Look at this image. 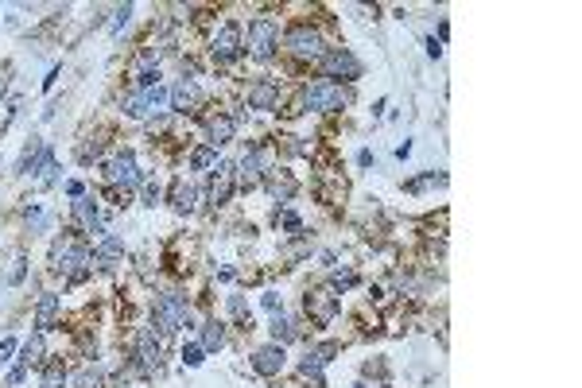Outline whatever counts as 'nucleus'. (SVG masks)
Here are the masks:
<instances>
[{
	"instance_id": "nucleus-31",
	"label": "nucleus",
	"mask_w": 582,
	"mask_h": 388,
	"mask_svg": "<svg viewBox=\"0 0 582 388\" xmlns=\"http://www.w3.org/2000/svg\"><path fill=\"white\" fill-rule=\"evenodd\" d=\"M63 384H66V365H63V361H51V365L43 369L39 388H63Z\"/></svg>"
},
{
	"instance_id": "nucleus-29",
	"label": "nucleus",
	"mask_w": 582,
	"mask_h": 388,
	"mask_svg": "<svg viewBox=\"0 0 582 388\" xmlns=\"http://www.w3.org/2000/svg\"><path fill=\"white\" fill-rule=\"evenodd\" d=\"M210 167H218V148L198 144V148L190 152V171H210Z\"/></svg>"
},
{
	"instance_id": "nucleus-18",
	"label": "nucleus",
	"mask_w": 582,
	"mask_h": 388,
	"mask_svg": "<svg viewBox=\"0 0 582 388\" xmlns=\"http://www.w3.org/2000/svg\"><path fill=\"white\" fill-rule=\"evenodd\" d=\"M249 109H260V113L280 109V82L276 78H257V82L249 86Z\"/></svg>"
},
{
	"instance_id": "nucleus-35",
	"label": "nucleus",
	"mask_w": 582,
	"mask_h": 388,
	"mask_svg": "<svg viewBox=\"0 0 582 388\" xmlns=\"http://www.w3.org/2000/svg\"><path fill=\"white\" fill-rule=\"evenodd\" d=\"M152 86H160V66H140L136 90H152Z\"/></svg>"
},
{
	"instance_id": "nucleus-5",
	"label": "nucleus",
	"mask_w": 582,
	"mask_h": 388,
	"mask_svg": "<svg viewBox=\"0 0 582 388\" xmlns=\"http://www.w3.org/2000/svg\"><path fill=\"white\" fill-rule=\"evenodd\" d=\"M319 74L330 82V78H342V82H357L361 74H365V66H361V58L354 55L349 47H330L319 55Z\"/></svg>"
},
{
	"instance_id": "nucleus-16",
	"label": "nucleus",
	"mask_w": 582,
	"mask_h": 388,
	"mask_svg": "<svg viewBox=\"0 0 582 388\" xmlns=\"http://www.w3.org/2000/svg\"><path fill=\"white\" fill-rule=\"evenodd\" d=\"M136 365L144 369V373H152L155 365H160V357H163V342L155 338V330L152 326H140L136 330Z\"/></svg>"
},
{
	"instance_id": "nucleus-12",
	"label": "nucleus",
	"mask_w": 582,
	"mask_h": 388,
	"mask_svg": "<svg viewBox=\"0 0 582 388\" xmlns=\"http://www.w3.org/2000/svg\"><path fill=\"white\" fill-rule=\"evenodd\" d=\"M284 365H287V349L280 346V342H268V346L252 349V357H249V369L257 377H280Z\"/></svg>"
},
{
	"instance_id": "nucleus-46",
	"label": "nucleus",
	"mask_w": 582,
	"mask_h": 388,
	"mask_svg": "<svg viewBox=\"0 0 582 388\" xmlns=\"http://www.w3.org/2000/svg\"><path fill=\"white\" fill-rule=\"evenodd\" d=\"M408 155H412V144H408V140H404V144L396 148V160H408Z\"/></svg>"
},
{
	"instance_id": "nucleus-34",
	"label": "nucleus",
	"mask_w": 582,
	"mask_h": 388,
	"mask_svg": "<svg viewBox=\"0 0 582 388\" xmlns=\"http://www.w3.org/2000/svg\"><path fill=\"white\" fill-rule=\"evenodd\" d=\"M24 276H28V257H16L12 268H8V276H4V284L16 287V284H24Z\"/></svg>"
},
{
	"instance_id": "nucleus-28",
	"label": "nucleus",
	"mask_w": 582,
	"mask_h": 388,
	"mask_svg": "<svg viewBox=\"0 0 582 388\" xmlns=\"http://www.w3.org/2000/svg\"><path fill=\"white\" fill-rule=\"evenodd\" d=\"M229 319H233L241 330H252V311H249V303H245V295H229Z\"/></svg>"
},
{
	"instance_id": "nucleus-24",
	"label": "nucleus",
	"mask_w": 582,
	"mask_h": 388,
	"mask_svg": "<svg viewBox=\"0 0 582 388\" xmlns=\"http://www.w3.org/2000/svg\"><path fill=\"white\" fill-rule=\"evenodd\" d=\"M194 202H198V190H194L187 179H175L171 183V210L175 214H194V210H198Z\"/></svg>"
},
{
	"instance_id": "nucleus-25",
	"label": "nucleus",
	"mask_w": 582,
	"mask_h": 388,
	"mask_svg": "<svg viewBox=\"0 0 582 388\" xmlns=\"http://www.w3.org/2000/svg\"><path fill=\"white\" fill-rule=\"evenodd\" d=\"M198 330H202V342H198V346H202V354H218V349L225 346V322L206 319V322L198 326Z\"/></svg>"
},
{
	"instance_id": "nucleus-7",
	"label": "nucleus",
	"mask_w": 582,
	"mask_h": 388,
	"mask_svg": "<svg viewBox=\"0 0 582 388\" xmlns=\"http://www.w3.org/2000/svg\"><path fill=\"white\" fill-rule=\"evenodd\" d=\"M105 179L113 183L117 190H136L140 183H144V175H140V167H136V152L132 148H121V152H113V160L105 163Z\"/></svg>"
},
{
	"instance_id": "nucleus-22",
	"label": "nucleus",
	"mask_w": 582,
	"mask_h": 388,
	"mask_svg": "<svg viewBox=\"0 0 582 388\" xmlns=\"http://www.w3.org/2000/svg\"><path fill=\"white\" fill-rule=\"evenodd\" d=\"M206 144L210 148H225L229 144V140H233L237 136V117H233V113H218V117H210L206 121Z\"/></svg>"
},
{
	"instance_id": "nucleus-44",
	"label": "nucleus",
	"mask_w": 582,
	"mask_h": 388,
	"mask_svg": "<svg viewBox=\"0 0 582 388\" xmlns=\"http://www.w3.org/2000/svg\"><path fill=\"white\" fill-rule=\"evenodd\" d=\"M357 163H361V167H373V163H377V155L369 152V148H361V152H357Z\"/></svg>"
},
{
	"instance_id": "nucleus-15",
	"label": "nucleus",
	"mask_w": 582,
	"mask_h": 388,
	"mask_svg": "<svg viewBox=\"0 0 582 388\" xmlns=\"http://www.w3.org/2000/svg\"><path fill=\"white\" fill-rule=\"evenodd\" d=\"M338 342H326V346H315V349H307L303 357H299V377H311L315 384H322V369L334 361V354H338Z\"/></svg>"
},
{
	"instance_id": "nucleus-43",
	"label": "nucleus",
	"mask_w": 582,
	"mask_h": 388,
	"mask_svg": "<svg viewBox=\"0 0 582 388\" xmlns=\"http://www.w3.org/2000/svg\"><path fill=\"white\" fill-rule=\"evenodd\" d=\"M24 377H28V369H24V365H12V373H8V384H20Z\"/></svg>"
},
{
	"instance_id": "nucleus-33",
	"label": "nucleus",
	"mask_w": 582,
	"mask_h": 388,
	"mask_svg": "<svg viewBox=\"0 0 582 388\" xmlns=\"http://www.w3.org/2000/svg\"><path fill=\"white\" fill-rule=\"evenodd\" d=\"M357 284H361L357 272H334V276H330V291H334V295H342V291H349Z\"/></svg>"
},
{
	"instance_id": "nucleus-36",
	"label": "nucleus",
	"mask_w": 582,
	"mask_h": 388,
	"mask_svg": "<svg viewBox=\"0 0 582 388\" xmlns=\"http://www.w3.org/2000/svg\"><path fill=\"white\" fill-rule=\"evenodd\" d=\"M179 357H183V365H190V369H198L202 361H206V354H202V346H198V342H187Z\"/></svg>"
},
{
	"instance_id": "nucleus-6",
	"label": "nucleus",
	"mask_w": 582,
	"mask_h": 388,
	"mask_svg": "<svg viewBox=\"0 0 582 388\" xmlns=\"http://www.w3.org/2000/svg\"><path fill=\"white\" fill-rule=\"evenodd\" d=\"M171 109V90L160 82V86H152V90H136V93H128L125 97V113L128 117H136V121H144V117H160V113Z\"/></svg>"
},
{
	"instance_id": "nucleus-11",
	"label": "nucleus",
	"mask_w": 582,
	"mask_h": 388,
	"mask_svg": "<svg viewBox=\"0 0 582 388\" xmlns=\"http://www.w3.org/2000/svg\"><path fill=\"white\" fill-rule=\"evenodd\" d=\"M237 190V163L218 160V167H210V206H225Z\"/></svg>"
},
{
	"instance_id": "nucleus-3",
	"label": "nucleus",
	"mask_w": 582,
	"mask_h": 388,
	"mask_svg": "<svg viewBox=\"0 0 582 388\" xmlns=\"http://www.w3.org/2000/svg\"><path fill=\"white\" fill-rule=\"evenodd\" d=\"M349 101H354V93L342 90L338 82H326V78H319V82H311L303 90V105L311 113H342Z\"/></svg>"
},
{
	"instance_id": "nucleus-17",
	"label": "nucleus",
	"mask_w": 582,
	"mask_h": 388,
	"mask_svg": "<svg viewBox=\"0 0 582 388\" xmlns=\"http://www.w3.org/2000/svg\"><path fill=\"white\" fill-rule=\"evenodd\" d=\"M202 105V90L194 78H179V82L171 86V113H183V117H190V113H198Z\"/></svg>"
},
{
	"instance_id": "nucleus-20",
	"label": "nucleus",
	"mask_w": 582,
	"mask_h": 388,
	"mask_svg": "<svg viewBox=\"0 0 582 388\" xmlns=\"http://www.w3.org/2000/svg\"><path fill=\"white\" fill-rule=\"evenodd\" d=\"M58 311H63V299L55 295V291H43L39 303H35V330L47 334L58 326Z\"/></svg>"
},
{
	"instance_id": "nucleus-40",
	"label": "nucleus",
	"mask_w": 582,
	"mask_h": 388,
	"mask_svg": "<svg viewBox=\"0 0 582 388\" xmlns=\"http://www.w3.org/2000/svg\"><path fill=\"white\" fill-rule=\"evenodd\" d=\"M280 225H284L287 233H303V218H299L295 210H284V214H280Z\"/></svg>"
},
{
	"instance_id": "nucleus-27",
	"label": "nucleus",
	"mask_w": 582,
	"mask_h": 388,
	"mask_svg": "<svg viewBox=\"0 0 582 388\" xmlns=\"http://www.w3.org/2000/svg\"><path fill=\"white\" fill-rule=\"evenodd\" d=\"M43 361V334L35 330L28 342H24L20 346V361H16V365H24V369H31V365H39Z\"/></svg>"
},
{
	"instance_id": "nucleus-10",
	"label": "nucleus",
	"mask_w": 582,
	"mask_h": 388,
	"mask_svg": "<svg viewBox=\"0 0 582 388\" xmlns=\"http://www.w3.org/2000/svg\"><path fill=\"white\" fill-rule=\"evenodd\" d=\"M264 175H268V155H264L260 144H252L241 155V163H237V183H241V190H257L264 183Z\"/></svg>"
},
{
	"instance_id": "nucleus-4",
	"label": "nucleus",
	"mask_w": 582,
	"mask_h": 388,
	"mask_svg": "<svg viewBox=\"0 0 582 388\" xmlns=\"http://www.w3.org/2000/svg\"><path fill=\"white\" fill-rule=\"evenodd\" d=\"M276 47H280V24L268 20V16H257V20L249 24V43H245L249 58L272 63V58H276Z\"/></svg>"
},
{
	"instance_id": "nucleus-41",
	"label": "nucleus",
	"mask_w": 582,
	"mask_h": 388,
	"mask_svg": "<svg viewBox=\"0 0 582 388\" xmlns=\"http://www.w3.org/2000/svg\"><path fill=\"white\" fill-rule=\"evenodd\" d=\"M12 354H16V338H4L0 342V361H12Z\"/></svg>"
},
{
	"instance_id": "nucleus-39",
	"label": "nucleus",
	"mask_w": 582,
	"mask_h": 388,
	"mask_svg": "<svg viewBox=\"0 0 582 388\" xmlns=\"http://www.w3.org/2000/svg\"><path fill=\"white\" fill-rule=\"evenodd\" d=\"M140 194H144V206H155V202H160V183L144 179V183H140Z\"/></svg>"
},
{
	"instance_id": "nucleus-9",
	"label": "nucleus",
	"mask_w": 582,
	"mask_h": 388,
	"mask_svg": "<svg viewBox=\"0 0 582 388\" xmlns=\"http://www.w3.org/2000/svg\"><path fill=\"white\" fill-rule=\"evenodd\" d=\"M284 47L299 58H315V63H319L322 35H319V28H311V24H295V28H287V35H284Z\"/></svg>"
},
{
	"instance_id": "nucleus-13",
	"label": "nucleus",
	"mask_w": 582,
	"mask_h": 388,
	"mask_svg": "<svg viewBox=\"0 0 582 388\" xmlns=\"http://www.w3.org/2000/svg\"><path fill=\"white\" fill-rule=\"evenodd\" d=\"M51 163H55V148H51L47 140H31V144L24 148L20 163H16V175H43Z\"/></svg>"
},
{
	"instance_id": "nucleus-14",
	"label": "nucleus",
	"mask_w": 582,
	"mask_h": 388,
	"mask_svg": "<svg viewBox=\"0 0 582 388\" xmlns=\"http://www.w3.org/2000/svg\"><path fill=\"white\" fill-rule=\"evenodd\" d=\"M303 307H307V315L315 319V326H330L334 319H338V311H342V303H338L334 291H307Z\"/></svg>"
},
{
	"instance_id": "nucleus-2",
	"label": "nucleus",
	"mask_w": 582,
	"mask_h": 388,
	"mask_svg": "<svg viewBox=\"0 0 582 388\" xmlns=\"http://www.w3.org/2000/svg\"><path fill=\"white\" fill-rule=\"evenodd\" d=\"M152 319H155V326H160V334H179L183 326L190 322V299H187V291H163V295H155Z\"/></svg>"
},
{
	"instance_id": "nucleus-1",
	"label": "nucleus",
	"mask_w": 582,
	"mask_h": 388,
	"mask_svg": "<svg viewBox=\"0 0 582 388\" xmlns=\"http://www.w3.org/2000/svg\"><path fill=\"white\" fill-rule=\"evenodd\" d=\"M93 268V257H90V245L78 241L74 233H63L55 245H51V272L66 276L70 284H82Z\"/></svg>"
},
{
	"instance_id": "nucleus-32",
	"label": "nucleus",
	"mask_w": 582,
	"mask_h": 388,
	"mask_svg": "<svg viewBox=\"0 0 582 388\" xmlns=\"http://www.w3.org/2000/svg\"><path fill=\"white\" fill-rule=\"evenodd\" d=\"M24 214H28L31 233H43V229H47V210H43V202H31V206L24 210Z\"/></svg>"
},
{
	"instance_id": "nucleus-26",
	"label": "nucleus",
	"mask_w": 582,
	"mask_h": 388,
	"mask_svg": "<svg viewBox=\"0 0 582 388\" xmlns=\"http://www.w3.org/2000/svg\"><path fill=\"white\" fill-rule=\"evenodd\" d=\"M70 388H101L105 384V369H97V365H82L74 377H66Z\"/></svg>"
},
{
	"instance_id": "nucleus-19",
	"label": "nucleus",
	"mask_w": 582,
	"mask_h": 388,
	"mask_svg": "<svg viewBox=\"0 0 582 388\" xmlns=\"http://www.w3.org/2000/svg\"><path fill=\"white\" fill-rule=\"evenodd\" d=\"M70 214H74V222H78V225H86L90 233L105 237V229H101V206H97L90 194H82V198L70 202Z\"/></svg>"
},
{
	"instance_id": "nucleus-45",
	"label": "nucleus",
	"mask_w": 582,
	"mask_h": 388,
	"mask_svg": "<svg viewBox=\"0 0 582 388\" xmlns=\"http://www.w3.org/2000/svg\"><path fill=\"white\" fill-rule=\"evenodd\" d=\"M423 47H427V55H431V58L443 55V43H435V39H423Z\"/></svg>"
},
{
	"instance_id": "nucleus-37",
	"label": "nucleus",
	"mask_w": 582,
	"mask_h": 388,
	"mask_svg": "<svg viewBox=\"0 0 582 388\" xmlns=\"http://www.w3.org/2000/svg\"><path fill=\"white\" fill-rule=\"evenodd\" d=\"M113 16H117V20H113V35H117V31H125L128 24H132V16H136V8H132V4H121L117 12H113Z\"/></svg>"
},
{
	"instance_id": "nucleus-30",
	"label": "nucleus",
	"mask_w": 582,
	"mask_h": 388,
	"mask_svg": "<svg viewBox=\"0 0 582 388\" xmlns=\"http://www.w3.org/2000/svg\"><path fill=\"white\" fill-rule=\"evenodd\" d=\"M295 326H291L284 315H272V342H280V346H287V342H295Z\"/></svg>"
},
{
	"instance_id": "nucleus-47",
	"label": "nucleus",
	"mask_w": 582,
	"mask_h": 388,
	"mask_svg": "<svg viewBox=\"0 0 582 388\" xmlns=\"http://www.w3.org/2000/svg\"><path fill=\"white\" fill-rule=\"evenodd\" d=\"M354 388H369V384H361V381H357V384H354Z\"/></svg>"
},
{
	"instance_id": "nucleus-42",
	"label": "nucleus",
	"mask_w": 582,
	"mask_h": 388,
	"mask_svg": "<svg viewBox=\"0 0 582 388\" xmlns=\"http://www.w3.org/2000/svg\"><path fill=\"white\" fill-rule=\"evenodd\" d=\"M66 194H70V198H82V194H86V183L70 179V183H66Z\"/></svg>"
},
{
	"instance_id": "nucleus-8",
	"label": "nucleus",
	"mask_w": 582,
	"mask_h": 388,
	"mask_svg": "<svg viewBox=\"0 0 582 388\" xmlns=\"http://www.w3.org/2000/svg\"><path fill=\"white\" fill-rule=\"evenodd\" d=\"M210 55H214V63H237V58L245 55V31H241V24H233V20H225L222 28L214 31V39H210Z\"/></svg>"
},
{
	"instance_id": "nucleus-21",
	"label": "nucleus",
	"mask_w": 582,
	"mask_h": 388,
	"mask_svg": "<svg viewBox=\"0 0 582 388\" xmlns=\"http://www.w3.org/2000/svg\"><path fill=\"white\" fill-rule=\"evenodd\" d=\"M90 257H93V264L97 268H113L117 260H125V241H121L117 233H105L101 241L90 249Z\"/></svg>"
},
{
	"instance_id": "nucleus-38",
	"label": "nucleus",
	"mask_w": 582,
	"mask_h": 388,
	"mask_svg": "<svg viewBox=\"0 0 582 388\" xmlns=\"http://www.w3.org/2000/svg\"><path fill=\"white\" fill-rule=\"evenodd\" d=\"M260 307H264L268 315H284V299H280L276 291H264V295H260Z\"/></svg>"
},
{
	"instance_id": "nucleus-23",
	"label": "nucleus",
	"mask_w": 582,
	"mask_h": 388,
	"mask_svg": "<svg viewBox=\"0 0 582 388\" xmlns=\"http://www.w3.org/2000/svg\"><path fill=\"white\" fill-rule=\"evenodd\" d=\"M260 187H268V194H272V202H280V206H287L291 198H295V190H299V183L291 179L287 171H268L264 175V183Z\"/></svg>"
}]
</instances>
